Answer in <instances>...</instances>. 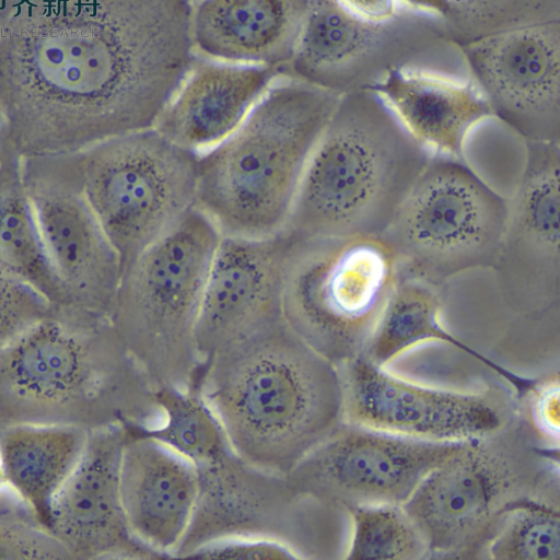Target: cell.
Wrapping results in <instances>:
<instances>
[{
  "instance_id": "4dcf8cb0",
  "label": "cell",
  "mask_w": 560,
  "mask_h": 560,
  "mask_svg": "<svg viewBox=\"0 0 560 560\" xmlns=\"http://www.w3.org/2000/svg\"><path fill=\"white\" fill-rule=\"evenodd\" d=\"M0 560H73L10 487L0 501Z\"/></svg>"
},
{
  "instance_id": "f35d334b",
  "label": "cell",
  "mask_w": 560,
  "mask_h": 560,
  "mask_svg": "<svg viewBox=\"0 0 560 560\" xmlns=\"http://www.w3.org/2000/svg\"><path fill=\"white\" fill-rule=\"evenodd\" d=\"M4 427H5V425L3 424V422H2V421H0V432H2V430L4 429Z\"/></svg>"
},
{
  "instance_id": "d590c367",
  "label": "cell",
  "mask_w": 560,
  "mask_h": 560,
  "mask_svg": "<svg viewBox=\"0 0 560 560\" xmlns=\"http://www.w3.org/2000/svg\"><path fill=\"white\" fill-rule=\"evenodd\" d=\"M399 8L446 20L450 13L448 0H397Z\"/></svg>"
},
{
  "instance_id": "f1b7e54d",
  "label": "cell",
  "mask_w": 560,
  "mask_h": 560,
  "mask_svg": "<svg viewBox=\"0 0 560 560\" xmlns=\"http://www.w3.org/2000/svg\"><path fill=\"white\" fill-rule=\"evenodd\" d=\"M482 558L559 560V499H528L509 510L489 538Z\"/></svg>"
},
{
  "instance_id": "1f68e13d",
  "label": "cell",
  "mask_w": 560,
  "mask_h": 560,
  "mask_svg": "<svg viewBox=\"0 0 560 560\" xmlns=\"http://www.w3.org/2000/svg\"><path fill=\"white\" fill-rule=\"evenodd\" d=\"M54 313L40 293L0 268V353Z\"/></svg>"
},
{
  "instance_id": "ac0fdd59",
  "label": "cell",
  "mask_w": 560,
  "mask_h": 560,
  "mask_svg": "<svg viewBox=\"0 0 560 560\" xmlns=\"http://www.w3.org/2000/svg\"><path fill=\"white\" fill-rule=\"evenodd\" d=\"M301 241L288 230L265 238L221 237L196 329L202 365L285 320L284 293Z\"/></svg>"
},
{
  "instance_id": "4316f807",
  "label": "cell",
  "mask_w": 560,
  "mask_h": 560,
  "mask_svg": "<svg viewBox=\"0 0 560 560\" xmlns=\"http://www.w3.org/2000/svg\"><path fill=\"white\" fill-rule=\"evenodd\" d=\"M162 419L151 429H133L172 447L195 465L232 448L218 418L196 389L156 392Z\"/></svg>"
},
{
  "instance_id": "83f0119b",
  "label": "cell",
  "mask_w": 560,
  "mask_h": 560,
  "mask_svg": "<svg viewBox=\"0 0 560 560\" xmlns=\"http://www.w3.org/2000/svg\"><path fill=\"white\" fill-rule=\"evenodd\" d=\"M346 512L352 522L347 560L429 559L427 544L401 504H357Z\"/></svg>"
},
{
  "instance_id": "ffe728a7",
  "label": "cell",
  "mask_w": 560,
  "mask_h": 560,
  "mask_svg": "<svg viewBox=\"0 0 560 560\" xmlns=\"http://www.w3.org/2000/svg\"><path fill=\"white\" fill-rule=\"evenodd\" d=\"M120 488L132 535L162 558L175 557L197 506V466L163 442L129 428Z\"/></svg>"
},
{
  "instance_id": "9c48e42d",
  "label": "cell",
  "mask_w": 560,
  "mask_h": 560,
  "mask_svg": "<svg viewBox=\"0 0 560 560\" xmlns=\"http://www.w3.org/2000/svg\"><path fill=\"white\" fill-rule=\"evenodd\" d=\"M509 201L467 161L432 156L381 236L398 270L440 288L491 270L505 230Z\"/></svg>"
},
{
  "instance_id": "836d02e7",
  "label": "cell",
  "mask_w": 560,
  "mask_h": 560,
  "mask_svg": "<svg viewBox=\"0 0 560 560\" xmlns=\"http://www.w3.org/2000/svg\"><path fill=\"white\" fill-rule=\"evenodd\" d=\"M527 418L537 433L549 444L559 446L560 439V381L559 377L539 382L526 395Z\"/></svg>"
},
{
  "instance_id": "d4e9b609",
  "label": "cell",
  "mask_w": 560,
  "mask_h": 560,
  "mask_svg": "<svg viewBox=\"0 0 560 560\" xmlns=\"http://www.w3.org/2000/svg\"><path fill=\"white\" fill-rule=\"evenodd\" d=\"M89 436L84 429L57 424H11L0 432V465L8 486L47 528L54 501Z\"/></svg>"
},
{
  "instance_id": "d6a6232c",
  "label": "cell",
  "mask_w": 560,
  "mask_h": 560,
  "mask_svg": "<svg viewBox=\"0 0 560 560\" xmlns=\"http://www.w3.org/2000/svg\"><path fill=\"white\" fill-rule=\"evenodd\" d=\"M187 558L197 559H300L299 555L285 544L258 537H232L207 544Z\"/></svg>"
},
{
  "instance_id": "d6986e66",
  "label": "cell",
  "mask_w": 560,
  "mask_h": 560,
  "mask_svg": "<svg viewBox=\"0 0 560 560\" xmlns=\"http://www.w3.org/2000/svg\"><path fill=\"white\" fill-rule=\"evenodd\" d=\"M129 428L90 432L84 453L56 497L48 529L73 560L162 559L131 533L121 500V460Z\"/></svg>"
},
{
  "instance_id": "74e56055",
  "label": "cell",
  "mask_w": 560,
  "mask_h": 560,
  "mask_svg": "<svg viewBox=\"0 0 560 560\" xmlns=\"http://www.w3.org/2000/svg\"><path fill=\"white\" fill-rule=\"evenodd\" d=\"M8 481L2 465H0V493L8 489Z\"/></svg>"
},
{
  "instance_id": "ba28073f",
  "label": "cell",
  "mask_w": 560,
  "mask_h": 560,
  "mask_svg": "<svg viewBox=\"0 0 560 560\" xmlns=\"http://www.w3.org/2000/svg\"><path fill=\"white\" fill-rule=\"evenodd\" d=\"M72 154L122 272L196 208L199 154L155 128Z\"/></svg>"
},
{
  "instance_id": "cb8c5ba5",
  "label": "cell",
  "mask_w": 560,
  "mask_h": 560,
  "mask_svg": "<svg viewBox=\"0 0 560 560\" xmlns=\"http://www.w3.org/2000/svg\"><path fill=\"white\" fill-rule=\"evenodd\" d=\"M446 289L398 272V279L363 352L370 362L386 368L419 343L439 341L458 349L488 366L525 397L538 380L525 377L487 358L443 325Z\"/></svg>"
},
{
  "instance_id": "ab89813d",
  "label": "cell",
  "mask_w": 560,
  "mask_h": 560,
  "mask_svg": "<svg viewBox=\"0 0 560 560\" xmlns=\"http://www.w3.org/2000/svg\"><path fill=\"white\" fill-rule=\"evenodd\" d=\"M5 491H7V489L2 493H0V501H2V499H3L4 494H5Z\"/></svg>"
},
{
  "instance_id": "7a4b0ae2",
  "label": "cell",
  "mask_w": 560,
  "mask_h": 560,
  "mask_svg": "<svg viewBox=\"0 0 560 560\" xmlns=\"http://www.w3.org/2000/svg\"><path fill=\"white\" fill-rule=\"evenodd\" d=\"M196 390L232 450L276 474L289 475L342 422L337 365L285 320L217 353Z\"/></svg>"
},
{
  "instance_id": "44dd1931",
  "label": "cell",
  "mask_w": 560,
  "mask_h": 560,
  "mask_svg": "<svg viewBox=\"0 0 560 560\" xmlns=\"http://www.w3.org/2000/svg\"><path fill=\"white\" fill-rule=\"evenodd\" d=\"M285 67L196 61L155 129L172 142L202 153L230 137Z\"/></svg>"
},
{
  "instance_id": "e0dca14e",
  "label": "cell",
  "mask_w": 560,
  "mask_h": 560,
  "mask_svg": "<svg viewBox=\"0 0 560 560\" xmlns=\"http://www.w3.org/2000/svg\"><path fill=\"white\" fill-rule=\"evenodd\" d=\"M456 47L494 119L524 142H560V21Z\"/></svg>"
},
{
  "instance_id": "7402d4cb",
  "label": "cell",
  "mask_w": 560,
  "mask_h": 560,
  "mask_svg": "<svg viewBox=\"0 0 560 560\" xmlns=\"http://www.w3.org/2000/svg\"><path fill=\"white\" fill-rule=\"evenodd\" d=\"M432 156L466 160L472 131L494 119L487 100L469 79L423 69L392 71L370 89Z\"/></svg>"
},
{
  "instance_id": "8d00e7d4",
  "label": "cell",
  "mask_w": 560,
  "mask_h": 560,
  "mask_svg": "<svg viewBox=\"0 0 560 560\" xmlns=\"http://www.w3.org/2000/svg\"><path fill=\"white\" fill-rule=\"evenodd\" d=\"M15 152L12 132L7 114L0 105V171L11 160Z\"/></svg>"
},
{
  "instance_id": "3957f363",
  "label": "cell",
  "mask_w": 560,
  "mask_h": 560,
  "mask_svg": "<svg viewBox=\"0 0 560 560\" xmlns=\"http://www.w3.org/2000/svg\"><path fill=\"white\" fill-rule=\"evenodd\" d=\"M156 388L110 320L54 313L0 353V421L147 430Z\"/></svg>"
},
{
  "instance_id": "4fadbf2b",
  "label": "cell",
  "mask_w": 560,
  "mask_h": 560,
  "mask_svg": "<svg viewBox=\"0 0 560 560\" xmlns=\"http://www.w3.org/2000/svg\"><path fill=\"white\" fill-rule=\"evenodd\" d=\"M199 495L188 533L175 558L232 537L281 541L300 559L316 558L317 513L329 509L301 493L288 475L267 471L232 448L200 463Z\"/></svg>"
},
{
  "instance_id": "52a82bcc",
  "label": "cell",
  "mask_w": 560,
  "mask_h": 560,
  "mask_svg": "<svg viewBox=\"0 0 560 560\" xmlns=\"http://www.w3.org/2000/svg\"><path fill=\"white\" fill-rule=\"evenodd\" d=\"M221 237L195 208L122 272L110 323L156 390L196 389V329Z\"/></svg>"
},
{
  "instance_id": "8fae6325",
  "label": "cell",
  "mask_w": 560,
  "mask_h": 560,
  "mask_svg": "<svg viewBox=\"0 0 560 560\" xmlns=\"http://www.w3.org/2000/svg\"><path fill=\"white\" fill-rule=\"evenodd\" d=\"M455 48L439 18L400 8L370 21L340 0H310L285 77L342 96L372 89L392 71L430 70L425 62L435 54Z\"/></svg>"
},
{
  "instance_id": "6da1fadb",
  "label": "cell",
  "mask_w": 560,
  "mask_h": 560,
  "mask_svg": "<svg viewBox=\"0 0 560 560\" xmlns=\"http://www.w3.org/2000/svg\"><path fill=\"white\" fill-rule=\"evenodd\" d=\"M192 0H0V105L21 158L155 128L197 61Z\"/></svg>"
},
{
  "instance_id": "484cf974",
  "label": "cell",
  "mask_w": 560,
  "mask_h": 560,
  "mask_svg": "<svg viewBox=\"0 0 560 560\" xmlns=\"http://www.w3.org/2000/svg\"><path fill=\"white\" fill-rule=\"evenodd\" d=\"M0 268L40 293L56 313L69 312L68 298L49 260L18 154L0 171Z\"/></svg>"
},
{
  "instance_id": "7c38bea8",
  "label": "cell",
  "mask_w": 560,
  "mask_h": 560,
  "mask_svg": "<svg viewBox=\"0 0 560 560\" xmlns=\"http://www.w3.org/2000/svg\"><path fill=\"white\" fill-rule=\"evenodd\" d=\"M22 159L23 179L69 312L110 320L122 270L72 153Z\"/></svg>"
},
{
  "instance_id": "5bb4252c",
  "label": "cell",
  "mask_w": 560,
  "mask_h": 560,
  "mask_svg": "<svg viewBox=\"0 0 560 560\" xmlns=\"http://www.w3.org/2000/svg\"><path fill=\"white\" fill-rule=\"evenodd\" d=\"M470 441H425L342 421L288 477L301 493L332 510L402 505L432 470Z\"/></svg>"
},
{
  "instance_id": "2e32d148",
  "label": "cell",
  "mask_w": 560,
  "mask_h": 560,
  "mask_svg": "<svg viewBox=\"0 0 560 560\" xmlns=\"http://www.w3.org/2000/svg\"><path fill=\"white\" fill-rule=\"evenodd\" d=\"M525 144V168L491 268L500 298L520 318L560 305V142Z\"/></svg>"
},
{
  "instance_id": "277c9868",
  "label": "cell",
  "mask_w": 560,
  "mask_h": 560,
  "mask_svg": "<svg viewBox=\"0 0 560 560\" xmlns=\"http://www.w3.org/2000/svg\"><path fill=\"white\" fill-rule=\"evenodd\" d=\"M340 98L291 79L271 86L230 137L199 153L196 208L221 236L265 238L285 230Z\"/></svg>"
},
{
  "instance_id": "603a6c76",
  "label": "cell",
  "mask_w": 560,
  "mask_h": 560,
  "mask_svg": "<svg viewBox=\"0 0 560 560\" xmlns=\"http://www.w3.org/2000/svg\"><path fill=\"white\" fill-rule=\"evenodd\" d=\"M310 0H200L194 7L196 51L218 61L285 67Z\"/></svg>"
},
{
  "instance_id": "30bf717a",
  "label": "cell",
  "mask_w": 560,
  "mask_h": 560,
  "mask_svg": "<svg viewBox=\"0 0 560 560\" xmlns=\"http://www.w3.org/2000/svg\"><path fill=\"white\" fill-rule=\"evenodd\" d=\"M398 272L382 237H302L284 293L285 322L338 366L363 352Z\"/></svg>"
},
{
  "instance_id": "9a60e30c",
  "label": "cell",
  "mask_w": 560,
  "mask_h": 560,
  "mask_svg": "<svg viewBox=\"0 0 560 560\" xmlns=\"http://www.w3.org/2000/svg\"><path fill=\"white\" fill-rule=\"evenodd\" d=\"M342 421L435 442L479 439L497 432L520 412L506 392H459L425 386L386 371L363 355L338 366Z\"/></svg>"
},
{
  "instance_id": "f546056e",
  "label": "cell",
  "mask_w": 560,
  "mask_h": 560,
  "mask_svg": "<svg viewBox=\"0 0 560 560\" xmlns=\"http://www.w3.org/2000/svg\"><path fill=\"white\" fill-rule=\"evenodd\" d=\"M444 21L457 46L535 24L560 21V0H448Z\"/></svg>"
},
{
  "instance_id": "5b68a950",
  "label": "cell",
  "mask_w": 560,
  "mask_h": 560,
  "mask_svg": "<svg viewBox=\"0 0 560 560\" xmlns=\"http://www.w3.org/2000/svg\"><path fill=\"white\" fill-rule=\"evenodd\" d=\"M432 159L371 90L341 96L285 230L303 238L381 237Z\"/></svg>"
},
{
  "instance_id": "e575fe53",
  "label": "cell",
  "mask_w": 560,
  "mask_h": 560,
  "mask_svg": "<svg viewBox=\"0 0 560 560\" xmlns=\"http://www.w3.org/2000/svg\"><path fill=\"white\" fill-rule=\"evenodd\" d=\"M355 15L370 21H385L397 14V0H340Z\"/></svg>"
},
{
  "instance_id": "8992f818",
  "label": "cell",
  "mask_w": 560,
  "mask_h": 560,
  "mask_svg": "<svg viewBox=\"0 0 560 560\" xmlns=\"http://www.w3.org/2000/svg\"><path fill=\"white\" fill-rule=\"evenodd\" d=\"M559 446L521 411L432 470L402 506L429 559H478L509 510L528 499H559Z\"/></svg>"
}]
</instances>
